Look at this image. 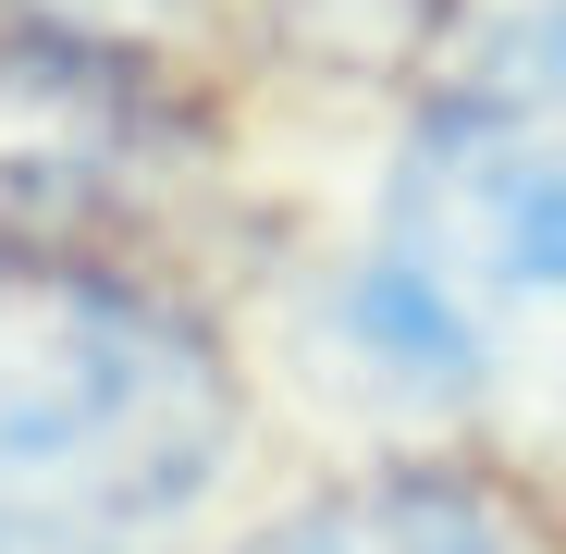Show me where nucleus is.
I'll use <instances>...</instances> for the list:
<instances>
[{"mask_svg":"<svg viewBox=\"0 0 566 554\" xmlns=\"http://www.w3.org/2000/svg\"><path fill=\"white\" fill-rule=\"evenodd\" d=\"M234 456V369L160 284L0 234V554H172Z\"/></svg>","mask_w":566,"mask_h":554,"instance_id":"nucleus-1","label":"nucleus"},{"mask_svg":"<svg viewBox=\"0 0 566 554\" xmlns=\"http://www.w3.org/2000/svg\"><path fill=\"white\" fill-rule=\"evenodd\" d=\"M566 296V0L481 25L407 124L382 234L357 271V345L395 369H481L517 309Z\"/></svg>","mask_w":566,"mask_h":554,"instance_id":"nucleus-2","label":"nucleus"},{"mask_svg":"<svg viewBox=\"0 0 566 554\" xmlns=\"http://www.w3.org/2000/svg\"><path fill=\"white\" fill-rule=\"evenodd\" d=\"M247 554H542L530 518L481 481H443V469H382V481H345L321 505H296L283 530H259Z\"/></svg>","mask_w":566,"mask_h":554,"instance_id":"nucleus-3","label":"nucleus"},{"mask_svg":"<svg viewBox=\"0 0 566 554\" xmlns=\"http://www.w3.org/2000/svg\"><path fill=\"white\" fill-rule=\"evenodd\" d=\"M172 25V0H0V50L13 62H112Z\"/></svg>","mask_w":566,"mask_h":554,"instance_id":"nucleus-4","label":"nucleus"}]
</instances>
